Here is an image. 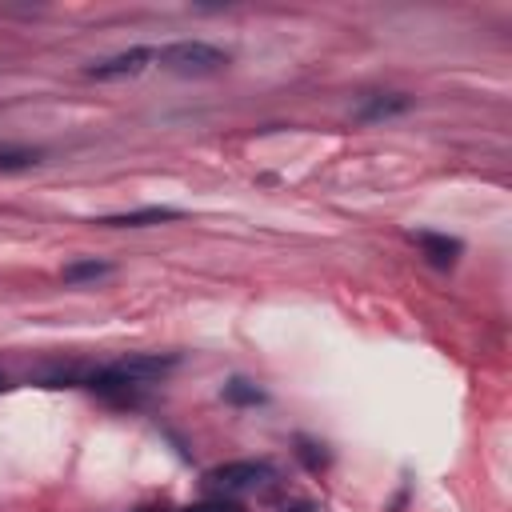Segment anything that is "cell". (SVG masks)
<instances>
[{"mask_svg":"<svg viewBox=\"0 0 512 512\" xmlns=\"http://www.w3.org/2000/svg\"><path fill=\"white\" fill-rule=\"evenodd\" d=\"M0 384H4V380H0Z\"/></svg>","mask_w":512,"mask_h":512,"instance_id":"12","label":"cell"},{"mask_svg":"<svg viewBox=\"0 0 512 512\" xmlns=\"http://www.w3.org/2000/svg\"><path fill=\"white\" fill-rule=\"evenodd\" d=\"M408 240L424 252V260H428L432 268H452V264H456V256H460V240L440 236V232H412Z\"/></svg>","mask_w":512,"mask_h":512,"instance_id":"5","label":"cell"},{"mask_svg":"<svg viewBox=\"0 0 512 512\" xmlns=\"http://www.w3.org/2000/svg\"><path fill=\"white\" fill-rule=\"evenodd\" d=\"M412 108V96L404 92H376L364 96V104L356 108V120H388V116H404Z\"/></svg>","mask_w":512,"mask_h":512,"instance_id":"6","label":"cell"},{"mask_svg":"<svg viewBox=\"0 0 512 512\" xmlns=\"http://www.w3.org/2000/svg\"><path fill=\"white\" fill-rule=\"evenodd\" d=\"M180 208H168V204H148V208H136V212H120V216H104L100 224L108 228H148V224H164V220H176Z\"/></svg>","mask_w":512,"mask_h":512,"instance_id":"7","label":"cell"},{"mask_svg":"<svg viewBox=\"0 0 512 512\" xmlns=\"http://www.w3.org/2000/svg\"><path fill=\"white\" fill-rule=\"evenodd\" d=\"M180 512H244V508H236L228 500H204V504H192V508H180Z\"/></svg>","mask_w":512,"mask_h":512,"instance_id":"11","label":"cell"},{"mask_svg":"<svg viewBox=\"0 0 512 512\" xmlns=\"http://www.w3.org/2000/svg\"><path fill=\"white\" fill-rule=\"evenodd\" d=\"M152 60H160V68L176 72V76H216L232 64L228 48H216L208 40H176L152 52Z\"/></svg>","mask_w":512,"mask_h":512,"instance_id":"2","label":"cell"},{"mask_svg":"<svg viewBox=\"0 0 512 512\" xmlns=\"http://www.w3.org/2000/svg\"><path fill=\"white\" fill-rule=\"evenodd\" d=\"M272 476L276 468L268 460H228L208 472V484L220 492H252V488H264Z\"/></svg>","mask_w":512,"mask_h":512,"instance_id":"3","label":"cell"},{"mask_svg":"<svg viewBox=\"0 0 512 512\" xmlns=\"http://www.w3.org/2000/svg\"><path fill=\"white\" fill-rule=\"evenodd\" d=\"M148 60H152V48H128V52H116V56H108V60L88 64L84 72H88L92 80H120V76H136V72H144Z\"/></svg>","mask_w":512,"mask_h":512,"instance_id":"4","label":"cell"},{"mask_svg":"<svg viewBox=\"0 0 512 512\" xmlns=\"http://www.w3.org/2000/svg\"><path fill=\"white\" fill-rule=\"evenodd\" d=\"M224 400L228 404H240V408H252V404H264V392L256 388V384H248V380H228L224 384Z\"/></svg>","mask_w":512,"mask_h":512,"instance_id":"9","label":"cell"},{"mask_svg":"<svg viewBox=\"0 0 512 512\" xmlns=\"http://www.w3.org/2000/svg\"><path fill=\"white\" fill-rule=\"evenodd\" d=\"M112 272V264H104V260H68L64 264V280L68 284H84V280H100V276H108Z\"/></svg>","mask_w":512,"mask_h":512,"instance_id":"8","label":"cell"},{"mask_svg":"<svg viewBox=\"0 0 512 512\" xmlns=\"http://www.w3.org/2000/svg\"><path fill=\"white\" fill-rule=\"evenodd\" d=\"M172 368H176V356L172 352H164V356H156V352H132V356H124V360H116L108 368H96L84 384L96 396L112 400V404H136L144 396V388L156 384V380H164Z\"/></svg>","mask_w":512,"mask_h":512,"instance_id":"1","label":"cell"},{"mask_svg":"<svg viewBox=\"0 0 512 512\" xmlns=\"http://www.w3.org/2000/svg\"><path fill=\"white\" fill-rule=\"evenodd\" d=\"M40 160L36 148H0V172H20V168H32Z\"/></svg>","mask_w":512,"mask_h":512,"instance_id":"10","label":"cell"}]
</instances>
